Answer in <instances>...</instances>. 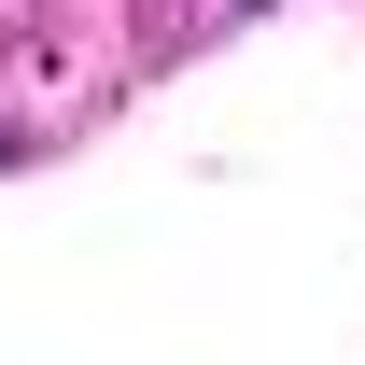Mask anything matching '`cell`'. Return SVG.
<instances>
[{"label": "cell", "mask_w": 365, "mask_h": 365, "mask_svg": "<svg viewBox=\"0 0 365 365\" xmlns=\"http://www.w3.org/2000/svg\"><path fill=\"white\" fill-rule=\"evenodd\" d=\"M0 155H14V140H0Z\"/></svg>", "instance_id": "obj_1"}]
</instances>
